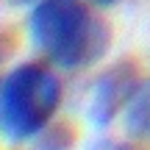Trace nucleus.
<instances>
[{"label": "nucleus", "mask_w": 150, "mask_h": 150, "mask_svg": "<svg viewBox=\"0 0 150 150\" xmlns=\"http://www.w3.org/2000/svg\"><path fill=\"white\" fill-rule=\"evenodd\" d=\"M125 131L136 142H150V81L136 89L125 108Z\"/></svg>", "instance_id": "nucleus-4"}, {"label": "nucleus", "mask_w": 150, "mask_h": 150, "mask_svg": "<svg viewBox=\"0 0 150 150\" xmlns=\"http://www.w3.org/2000/svg\"><path fill=\"white\" fill-rule=\"evenodd\" d=\"M139 86H142L139 67L134 61H117V64H111L95 81V86H92L89 108H86L89 122L97 125V128H106L120 111L128 108L131 97L136 95Z\"/></svg>", "instance_id": "nucleus-3"}, {"label": "nucleus", "mask_w": 150, "mask_h": 150, "mask_svg": "<svg viewBox=\"0 0 150 150\" xmlns=\"http://www.w3.org/2000/svg\"><path fill=\"white\" fill-rule=\"evenodd\" d=\"M95 150H131L128 145H117V142H103L100 147H95Z\"/></svg>", "instance_id": "nucleus-5"}, {"label": "nucleus", "mask_w": 150, "mask_h": 150, "mask_svg": "<svg viewBox=\"0 0 150 150\" xmlns=\"http://www.w3.org/2000/svg\"><path fill=\"white\" fill-rule=\"evenodd\" d=\"M61 106V81L45 64H20L0 78V136L11 145L39 136Z\"/></svg>", "instance_id": "nucleus-2"}, {"label": "nucleus", "mask_w": 150, "mask_h": 150, "mask_svg": "<svg viewBox=\"0 0 150 150\" xmlns=\"http://www.w3.org/2000/svg\"><path fill=\"white\" fill-rule=\"evenodd\" d=\"M8 59V47H6V39L0 36V67H3V61Z\"/></svg>", "instance_id": "nucleus-6"}, {"label": "nucleus", "mask_w": 150, "mask_h": 150, "mask_svg": "<svg viewBox=\"0 0 150 150\" xmlns=\"http://www.w3.org/2000/svg\"><path fill=\"white\" fill-rule=\"evenodd\" d=\"M28 31L33 45L64 70H83L111 47V25L86 0H39Z\"/></svg>", "instance_id": "nucleus-1"}, {"label": "nucleus", "mask_w": 150, "mask_h": 150, "mask_svg": "<svg viewBox=\"0 0 150 150\" xmlns=\"http://www.w3.org/2000/svg\"><path fill=\"white\" fill-rule=\"evenodd\" d=\"M86 3L97 6V8H106V6H114V3H117V0H86Z\"/></svg>", "instance_id": "nucleus-7"}, {"label": "nucleus", "mask_w": 150, "mask_h": 150, "mask_svg": "<svg viewBox=\"0 0 150 150\" xmlns=\"http://www.w3.org/2000/svg\"><path fill=\"white\" fill-rule=\"evenodd\" d=\"M6 3H11V6H28V3H39V0H6Z\"/></svg>", "instance_id": "nucleus-8"}]
</instances>
